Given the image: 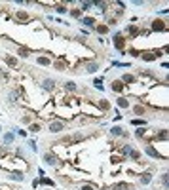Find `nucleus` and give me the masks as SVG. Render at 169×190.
<instances>
[{"label": "nucleus", "instance_id": "f257e3e1", "mask_svg": "<svg viewBox=\"0 0 169 190\" xmlns=\"http://www.w3.org/2000/svg\"><path fill=\"white\" fill-rule=\"evenodd\" d=\"M63 129H67V122H63V120H51L50 122V128H48V131L53 133V135L61 133Z\"/></svg>", "mask_w": 169, "mask_h": 190}, {"label": "nucleus", "instance_id": "f03ea898", "mask_svg": "<svg viewBox=\"0 0 169 190\" xmlns=\"http://www.w3.org/2000/svg\"><path fill=\"white\" fill-rule=\"evenodd\" d=\"M150 31L152 32H161V31H167V23L164 19H154L152 25H150Z\"/></svg>", "mask_w": 169, "mask_h": 190}, {"label": "nucleus", "instance_id": "7ed1b4c3", "mask_svg": "<svg viewBox=\"0 0 169 190\" xmlns=\"http://www.w3.org/2000/svg\"><path fill=\"white\" fill-rule=\"evenodd\" d=\"M112 42H114V48H116V50L124 52V48H125V38L122 36V32H116V34H114V40H112Z\"/></svg>", "mask_w": 169, "mask_h": 190}, {"label": "nucleus", "instance_id": "20e7f679", "mask_svg": "<svg viewBox=\"0 0 169 190\" xmlns=\"http://www.w3.org/2000/svg\"><path fill=\"white\" fill-rule=\"evenodd\" d=\"M44 164L55 167V165L59 164V162H57V156H55V154H51V152H46V154H44Z\"/></svg>", "mask_w": 169, "mask_h": 190}, {"label": "nucleus", "instance_id": "39448f33", "mask_svg": "<svg viewBox=\"0 0 169 190\" xmlns=\"http://www.w3.org/2000/svg\"><path fill=\"white\" fill-rule=\"evenodd\" d=\"M144 154H146V156H150V158H154V160H160V158H161V156H160V152H158L156 148H154L152 145L144 146Z\"/></svg>", "mask_w": 169, "mask_h": 190}, {"label": "nucleus", "instance_id": "423d86ee", "mask_svg": "<svg viewBox=\"0 0 169 190\" xmlns=\"http://www.w3.org/2000/svg\"><path fill=\"white\" fill-rule=\"evenodd\" d=\"M84 68H86V72L95 74L97 70H99V63H97V61H89V63H86V65H84Z\"/></svg>", "mask_w": 169, "mask_h": 190}, {"label": "nucleus", "instance_id": "0eeeda50", "mask_svg": "<svg viewBox=\"0 0 169 190\" xmlns=\"http://www.w3.org/2000/svg\"><path fill=\"white\" fill-rule=\"evenodd\" d=\"M80 23L84 25V27H89V29H95V23H97V19L95 17H82L80 19ZM82 27V29H84Z\"/></svg>", "mask_w": 169, "mask_h": 190}, {"label": "nucleus", "instance_id": "6e6552de", "mask_svg": "<svg viewBox=\"0 0 169 190\" xmlns=\"http://www.w3.org/2000/svg\"><path fill=\"white\" fill-rule=\"evenodd\" d=\"M110 89L116 91V93H122V91L125 89V86H124L122 80H114V82H112V86H110Z\"/></svg>", "mask_w": 169, "mask_h": 190}, {"label": "nucleus", "instance_id": "1a4fd4ad", "mask_svg": "<svg viewBox=\"0 0 169 190\" xmlns=\"http://www.w3.org/2000/svg\"><path fill=\"white\" fill-rule=\"evenodd\" d=\"M116 105H118V107L120 108H129V99H128V97H124V95H120L118 97V99H116Z\"/></svg>", "mask_w": 169, "mask_h": 190}, {"label": "nucleus", "instance_id": "9d476101", "mask_svg": "<svg viewBox=\"0 0 169 190\" xmlns=\"http://www.w3.org/2000/svg\"><path fill=\"white\" fill-rule=\"evenodd\" d=\"M120 80L124 82V86H125V88L137 82V78H135V76H133V74H124V76H122V78H120Z\"/></svg>", "mask_w": 169, "mask_h": 190}, {"label": "nucleus", "instance_id": "9b49d317", "mask_svg": "<svg viewBox=\"0 0 169 190\" xmlns=\"http://www.w3.org/2000/svg\"><path fill=\"white\" fill-rule=\"evenodd\" d=\"M8 179H10V181H15V182H23V181H25V175L19 173V171H13V173L8 175Z\"/></svg>", "mask_w": 169, "mask_h": 190}, {"label": "nucleus", "instance_id": "f8f14e48", "mask_svg": "<svg viewBox=\"0 0 169 190\" xmlns=\"http://www.w3.org/2000/svg\"><path fill=\"white\" fill-rule=\"evenodd\" d=\"M42 88H44L46 91H53V89H55V80H51V78H46L44 82H42Z\"/></svg>", "mask_w": 169, "mask_h": 190}, {"label": "nucleus", "instance_id": "ddd939ff", "mask_svg": "<svg viewBox=\"0 0 169 190\" xmlns=\"http://www.w3.org/2000/svg\"><path fill=\"white\" fill-rule=\"evenodd\" d=\"M4 61H6V65H8V67H12V68H15V67L19 65L17 57H13V55H6V57H4Z\"/></svg>", "mask_w": 169, "mask_h": 190}, {"label": "nucleus", "instance_id": "4468645a", "mask_svg": "<svg viewBox=\"0 0 169 190\" xmlns=\"http://www.w3.org/2000/svg\"><path fill=\"white\" fill-rule=\"evenodd\" d=\"M2 141H4V145H13V141H15V133H13V131H8V133H4Z\"/></svg>", "mask_w": 169, "mask_h": 190}, {"label": "nucleus", "instance_id": "2eb2a0df", "mask_svg": "<svg viewBox=\"0 0 169 190\" xmlns=\"http://www.w3.org/2000/svg\"><path fill=\"white\" fill-rule=\"evenodd\" d=\"M158 55L156 53H152V52H146V53H141V59L146 61V63H152V61H156Z\"/></svg>", "mask_w": 169, "mask_h": 190}, {"label": "nucleus", "instance_id": "dca6fc26", "mask_svg": "<svg viewBox=\"0 0 169 190\" xmlns=\"http://www.w3.org/2000/svg\"><path fill=\"white\" fill-rule=\"evenodd\" d=\"M36 63H38V65H42V67H51V59L50 57H46V55H40V57L36 59Z\"/></svg>", "mask_w": 169, "mask_h": 190}, {"label": "nucleus", "instance_id": "f3484780", "mask_svg": "<svg viewBox=\"0 0 169 190\" xmlns=\"http://www.w3.org/2000/svg\"><path fill=\"white\" fill-rule=\"evenodd\" d=\"M95 31L97 34H108V25H104V23H99V25H95Z\"/></svg>", "mask_w": 169, "mask_h": 190}, {"label": "nucleus", "instance_id": "a211bd4d", "mask_svg": "<svg viewBox=\"0 0 169 190\" xmlns=\"http://www.w3.org/2000/svg\"><path fill=\"white\" fill-rule=\"evenodd\" d=\"M112 190H133V186L129 182H118V185L112 186Z\"/></svg>", "mask_w": 169, "mask_h": 190}, {"label": "nucleus", "instance_id": "6ab92c4d", "mask_svg": "<svg viewBox=\"0 0 169 190\" xmlns=\"http://www.w3.org/2000/svg\"><path fill=\"white\" fill-rule=\"evenodd\" d=\"M55 12H57L59 15H65V13H68V8L65 4H57V6H55Z\"/></svg>", "mask_w": 169, "mask_h": 190}, {"label": "nucleus", "instance_id": "aec40b11", "mask_svg": "<svg viewBox=\"0 0 169 190\" xmlns=\"http://www.w3.org/2000/svg\"><path fill=\"white\" fill-rule=\"evenodd\" d=\"M17 55H19V57H23V59H27V57L31 55V52H29V48H19V50H17Z\"/></svg>", "mask_w": 169, "mask_h": 190}, {"label": "nucleus", "instance_id": "412c9836", "mask_svg": "<svg viewBox=\"0 0 169 190\" xmlns=\"http://www.w3.org/2000/svg\"><path fill=\"white\" fill-rule=\"evenodd\" d=\"M150 181H152V173H148V171H146V173H143V175H141V182H143V185H148Z\"/></svg>", "mask_w": 169, "mask_h": 190}, {"label": "nucleus", "instance_id": "4be33fe9", "mask_svg": "<svg viewBox=\"0 0 169 190\" xmlns=\"http://www.w3.org/2000/svg\"><path fill=\"white\" fill-rule=\"evenodd\" d=\"M91 6H93V2H88V0H86V2H80V12H88V10H91Z\"/></svg>", "mask_w": 169, "mask_h": 190}, {"label": "nucleus", "instance_id": "5701e85b", "mask_svg": "<svg viewBox=\"0 0 169 190\" xmlns=\"http://www.w3.org/2000/svg\"><path fill=\"white\" fill-rule=\"evenodd\" d=\"M122 131H124V129L120 128V125H114V128L110 129V135H112V137H120V135H122Z\"/></svg>", "mask_w": 169, "mask_h": 190}, {"label": "nucleus", "instance_id": "b1692460", "mask_svg": "<svg viewBox=\"0 0 169 190\" xmlns=\"http://www.w3.org/2000/svg\"><path fill=\"white\" fill-rule=\"evenodd\" d=\"M68 15L74 17V19H80V17H82V12H80L78 8H74V10H68Z\"/></svg>", "mask_w": 169, "mask_h": 190}, {"label": "nucleus", "instance_id": "393cba45", "mask_svg": "<svg viewBox=\"0 0 169 190\" xmlns=\"http://www.w3.org/2000/svg\"><path fill=\"white\" fill-rule=\"evenodd\" d=\"M51 65L57 68V70H65V68H67V63H65V61H53Z\"/></svg>", "mask_w": 169, "mask_h": 190}, {"label": "nucleus", "instance_id": "a878e982", "mask_svg": "<svg viewBox=\"0 0 169 190\" xmlns=\"http://www.w3.org/2000/svg\"><path fill=\"white\" fill-rule=\"evenodd\" d=\"M133 125H137V128H144L146 125V120H143V118H135V120H131Z\"/></svg>", "mask_w": 169, "mask_h": 190}, {"label": "nucleus", "instance_id": "bb28decb", "mask_svg": "<svg viewBox=\"0 0 169 190\" xmlns=\"http://www.w3.org/2000/svg\"><path fill=\"white\" fill-rule=\"evenodd\" d=\"M93 86H95L97 89H99V91H103V89H104V86H103V78H101V76L93 80Z\"/></svg>", "mask_w": 169, "mask_h": 190}, {"label": "nucleus", "instance_id": "cd10ccee", "mask_svg": "<svg viewBox=\"0 0 169 190\" xmlns=\"http://www.w3.org/2000/svg\"><path fill=\"white\" fill-rule=\"evenodd\" d=\"M133 112H135V114H139V116H143L144 112H146V108L143 107V105H137V107H133Z\"/></svg>", "mask_w": 169, "mask_h": 190}, {"label": "nucleus", "instance_id": "c85d7f7f", "mask_svg": "<svg viewBox=\"0 0 169 190\" xmlns=\"http://www.w3.org/2000/svg\"><path fill=\"white\" fill-rule=\"evenodd\" d=\"M65 89H67V91H76V89H78V86H76L74 82H70V80H68V82L65 84Z\"/></svg>", "mask_w": 169, "mask_h": 190}, {"label": "nucleus", "instance_id": "c756f323", "mask_svg": "<svg viewBox=\"0 0 169 190\" xmlns=\"http://www.w3.org/2000/svg\"><path fill=\"white\" fill-rule=\"evenodd\" d=\"M129 158H131L133 162H139V160H141V152H139V150H131V152H129Z\"/></svg>", "mask_w": 169, "mask_h": 190}, {"label": "nucleus", "instance_id": "7c9ffc66", "mask_svg": "<svg viewBox=\"0 0 169 190\" xmlns=\"http://www.w3.org/2000/svg\"><path fill=\"white\" fill-rule=\"evenodd\" d=\"M99 108H101V110H108V108H110V103L104 101V99H101V101H99Z\"/></svg>", "mask_w": 169, "mask_h": 190}, {"label": "nucleus", "instance_id": "2f4dec72", "mask_svg": "<svg viewBox=\"0 0 169 190\" xmlns=\"http://www.w3.org/2000/svg\"><path fill=\"white\" fill-rule=\"evenodd\" d=\"M40 185H46V186H55V182L51 179H46V177H42L40 179Z\"/></svg>", "mask_w": 169, "mask_h": 190}, {"label": "nucleus", "instance_id": "473e14b6", "mask_svg": "<svg viewBox=\"0 0 169 190\" xmlns=\"http://www.w3.org/2000/svg\"><path fill=\"white\" fill-rule=\"evenodd\" d=\"M15 17H17L19 21H25V19H29V13H27V12H17Z\"/></svg>", "mask_w": 169, "mask_h": 190}, {"label": "nucleus", "instance_id": "72a5a7b5", "mask_svg": "<svg viewBox=\"0 0 169 190\" xmlns=\"http://www.w3.org/2000/svg\"><path fill=\"white\" fill-rule=\"evenodd\" d=\"M144 135H146V129H144V128H139V129L135 131V137H137V139H143Z\"/></svg>", "mask_w": 169, "mask_h": 190}, {"label": "nucleus", "instance_id": "f704fd0d", "mask_svg": "<svg viewBox=\"0 0 169 190\" xmlns=\"http://www.w3.org/2000/svg\"><path fill=\"white\" fill-rule=\"evenodd\" d=\"M167 137H169L167 129H161V131H158V139H161V141H167Z\"/></svg>", "mask_w": 169, "mask_h": 190}, {"label": "nucleus", "instance_id": "c9c22d12", "mask_svg": "<svg viewBox=\"0 0 169 190\" xmlns=\"http://www.w3.org/2000/svg\"><path fill=\"white\" fill-rule=\"evenodd\" d=\"M161 185H164V188H167V185H169V175L167 173H161Z\"/></svg>", "mask_w": 169, "mask_h": 190}, {"label": "nucleus", "instance_id": "e433bc0d", "mask_svg": "<svg viewBox=\"0 0 169 190\" xmlns=\"http://www.w3.org/2000/svg\"><path fill=\"white\" fill-rule=\"evenodd\" d=\"M29 129H31L32 133H38V131H40V124H34V122H32V124L29 125Z\"/></svg>", "mask_w": 169, "mask_h": 190}, {"label": "nucleus", "instance_id": "4c0bfd02", "mask_svg": "<svg viewBox=\"0 0 169 190\" xmlns=\"http://www.w3.org/2000/svg\"><path fill=\"white\" fill-rule=\"evenodd\" d=\"M29 148H31L32 152H38V146H36V141H32V139L29 141Z\"/></svg>", "mask_w": 169, "mask_h": 190}, {"label": "nucleus", "instance_id": "58836bf2", "mask_svg": "<svg viewBox=\"0 0 169 190\" xmlns=\"http://www.w3.org/2000/svg\"><path fill=\"white\" fill-rule=\"evenodd\" d=\"M133 148H131V145H125V146H122V154H124V156H128V154L131 152Z\"/></svg>", "mask_w": 169, "mask_h": 190}, {"label": "nucleus", "instance_id": "ea45409f", "mask_svg": "<svg viewBox=\"0 0 169 190\" xmlns=\"http://www.w3.org/2000/svg\"><path fill=\"white\" fill-rule=\"evenodd\" d=\"M93 6L99 10H107V2H93Z\"/></svg>", "mask_w": 169, "mask_h": 190}, {"label": "nucleus", "instance_id": "a19ab883", "mask_svg": "<svg viewBox=\"0 0 169 190\" xmlns=\"http://www.w3.org/2000/svg\"><path fill=\"white\" fill-rule=\"evenodd\" d=\"M21 122H23L25 125H31L32 124V118L31 116H23V118H21Z\"/></svg>", "mask_w": 169, "mask_h": 190}, {"label": "nucleus", "instance_id": "79ce46f5", "mask_svg": "<svg viewBox=\"0 0 169 190\" xmlns=\"http://www.w3.org/2000/svg\"><path fill=\"white\" fill-rule=\"evenodd\" d=\"M114 67H129V63H122V61H112Z\"/></svg>", "mask_w": 169, "mask_h": 190}, {"label": "nucleus", "instance_id": "37998d69", "mask_svg": "<svg viewBox=\"0 0 169 190\" xmlns=\"http://www.w3.org/2000/svg\"><path fill=\"white\" fill-rule=\"evenodd\" d=\"M80 190H95L93 186H91V185H82V188Z\"/></svg>", "mask_w": 169, "mask_h": 190}, {"label": "nucleus", "instance_id": "c03bdc74", "mask_svg": "<svg viewBox=\"0 0 169 190\" xmlns=\"http://www.w3.org/2000/svg\"><path fill=\"white\" fill-rule=\"evenodd\" d=\"M17 131V135H21V137H27V131L25 129H15Z\"/></svg>", "mask_w": 169, "mask_h": 190}, {"label": "nucleus", "instance_id": "a18cd8bd", "mask_svg": "<svg viewBox=\"0 0 169 190\" xmlns=\"http://www.w3.org/2000/svg\"><path fill=\"white\" fill-rule=\"evenodd\" d=\"M38 185H40V179H34L32 181V188H38Z\"/></svg>", "mask_w": 169, "mask_h": 190}, {"label": "nucleus", "instance_id": "49530a36", "mask_svg": "<svg viewBox=\"0 0 169 190\" xmlns=\"http://www.w3.org/2000/svg\"><path fill=\"white\" fill-rule=\"evenodd\" d=\"M133 4H135V6H143L144 2H143V0H133Z\"/></svg>", "mask_w": 169, "mask_h": 190}, {"label": "nucleus", "instance_id": "de8ad7c7", "mask_svg": "<svg viewBox=\"0 0 169 190\" xmlns=\"http://www.w3.org/2000/svg\"><path fill=\"white\" fill-rule=\"evenodd\" d=\"M0 133H2V125H0Z\"/></svg>", "mask_w": 169, "mask_h": 190}]
</instances>
